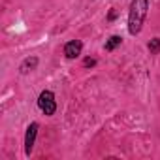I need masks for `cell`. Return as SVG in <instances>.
<instances>
[{"label": "cell", "mask_w": 160, "mask_h": 160, "mask_svg": "<svg viewBox=\"0 0 160 160\" xmlns=\"http://www.w3.org/2000/svg\"><path fill=\"white\" fill-rule=\"evenodd\" d=\"M94 64H96L94 58H85V66H87V68H91V66H94Z\"/></svg>", "instance_id": "cell-8"}, {"label": "cell", "mask_w": 160, "mask_h": 160, "mask_svg": "<svg viewBox=\"0 0 160 160\" xmlns=\"http://www.w3.org/2000/svg\"><path fill=\"white\" fill-rule=\"evenodd\" d=\"M81 51H83V43L79 40H72L64 45V57L66 58H77L81 55Z\"/></svg>", "instance_id": "cell-4"}, {"label": "cell", "mask_w": 160, "mask_h": 160, "mask_svg": "<svg viewBox=\"0 0 160 160\" xmlns=\"http://www.w3.org/2000/svg\"><path fill=\"white\" fill-rule=\"evenodd\" d=\"M36 66H38V57H28V58H25L23 64H21V73H28V72H32Z\"/></svg>", "instance_id": "cell-5"}, {"label": "cell", "mask_w": 160, "mask_h": 160, "mask_svg": "<svg viewBox=\"0 0 160 160\" xmlns=\"http://www.w3.org/2000/svg\"><path fill=\"white\" fill-rule=\"evenodd\" d=\"M149 51H151V55H158L160 53V38H154V40L149 42Z\"/></svg>", "instance_id": "cell-7"}, {"label": "cell", "mask_w": 160, "mask_h": 160, "mask_svg": "<svg viewBox=\"0 0 160 160\" xmlns=\"http://www.w3.org/2000/svg\"><path fill=\"white\" fill-rule=\"evenodd\" d=\"M38 128H40L38 122H32L27 128V136H25V152L27 154L32 152V147H34V141H36V136H38Z\"/></svg>", "instance_id": "cell-3"}, {"label": "cell", "mask_w": 160, "mask_h": 160, "mask_svg": "<svg viewBox=\"0 0 160 160\" xmlns=\"http://www.w3.org/2000/svg\"><path fill=\"white\" fill-rule=\"evenodd\" d=\"M38 108L42 109L43 115H55L57 111V102H55V94L51 91H43L38 96Z\"/></svg>", "instance_id": "cell-2"}, {"label": "cell", "mask_w": 160, "mask_h": 160, "mask_svg": "<svg viewBox=\"0 0 160 160\" xmlns=\"http://www.w3.org/2000/svg\"><path fill=\"white\" fill-rule=\"evenodd\" d=\"M121 42H122L121 36H111V38L106 42V51H113L117 45H121Z\"/></svg>", "instance_id": "cell-6"}, {"label": "cell", "mask_w": 160, "mask_h": 160, "mask_svg": "<svg viewBox=\"0 0 160 160\" xmlns=\"http://www.w3.org/2000/svg\"><path fill=\"white\" fill-rule=\"evenodd\" d=\"M147 10H149V0H132L128 12V32L132 36H138L141 32L143 21L147 17Z\"/></svg>", "instance_id": "cell-1"}, {"label": "cell", "mask_w": 160, "mask_h": 160, "mask_svg": "<svg viewBox=\"0 0 160 160\" xmlns=\"http://www.w3.org/2000/svg\"><path fill=\"white\" fill-rule=\"evenodd\" d=\"M115 17H117V12H115V10H111V12H109V17H108V19H109V21H113Z\"/></svg>", "instance_id": "cell-9"}]
</instances>
